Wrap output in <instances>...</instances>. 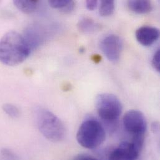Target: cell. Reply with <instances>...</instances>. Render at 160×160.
<instances>
[{"mask_svg":"<svg viewBox=\"0 0 160 160\" xmlns=\"http://www.w3.org/2000/svg\"><path fill=\"white\" fill-rule=\"evenodd\" d=\"M31 48L25 38L11 31L0 39V62L8 66H18L29 56Z\"/></svg>","mask_w":160,"mask_h":160,"instance_id":"cell-1","label":"cell"},{"mask_svg":"<svg viewBox=\"0 0 160 160\" xmlns=\"http://www.w3.org/2000/svg\"><path fill=\"white\" fill-rule=\"evenodd\" d=\"M36 122L39 132L48 140L59 142L66 137L64 123L55 114L44 108H38L35 112Z\"/></svg>","mask_w":160,"mask_h":160,"instance_id":"cell-2","label":"cell"},{"mask_svg":"<svg viewBox=\"0 0 160 160\" xmlns=\"http://www.w3.org/2000/svg\"><path fill=\"white\" fill-rule=\"evenodd\" d=\"M106 137L105 130L98 120L89 118L80 125L77 133V141L81 147L87 149H95L100 146Z\"/></svg>","mask_w":160,"mask_h":160,"instance_id":"cell-3","label":"cell"},{"mask_svg":"<svg viewBox=\"0 0 160 160\" xmlns=\"http://www.w3.org/2000/svg\"><path fill=\"white\" fill-rule=\"evenodd\" d=\"M95 108L99 117L104 121H116L121 115L123 110L122 102L113 94L100 93L95 98Z\"/></svg>","mask_w":160,"mask_h":160,"instance_id":"cell-4","label":"cell"},{"mask_svg":"<svg viewBox=\"0 0 160 160\" xmlns=\"http://www.w3.org/2000/svg\"><path fill=\"white\" fill-rule=\"evenodd\" d=\"M123 124L126 131L135 137H145L147 123L143 113L137 110L126 112L123 118Z\"/></svg>","mask_w":160,"mask_h":160,"instance_id":"cell-5","label":"cell"},{"mask_svg":"<svg viewBox=\"0 0 160 160\" xmlns=\"http://www.w3.org/2000/svg\"><path fill=\"white\" fill-rule=\"evenodd\" d=\"M123 41L117 35L110 34L105 37L100 43V48L107 59L113 62H118L123 50Z\"/></svg>","mask_w":160,"mask_h":160,"instance_id":"cell-6","label":"cell"},{"mask_svg":"<svg viewBox=\"0 0 160 160\" xmlns=\"http://www.w3.org/2000/svg\"><path fill=\"white\" fill-rule=\"evenodd\" d=\"M142 148L133 142H123L109 155L108 160H137Z\"/></svg>","mask_w":160,"mask_h":160,"instance_id":"cell-7","label":"cell"},{"mask_svg":"<svg viewBox=\"0 0 160 160\" xmlns=\"http://www.w3.org/2000/svg\"><path fill=\"white\" fill-rule=\"evenodd\" d=\"M135 37L140 44L145 47H149L158 39L160 31L155 27L144 26L139 28L136 31Z\"/></svg>","mask_w":160,"mask_h":160,"instance_id":"cell-8","label":"cell"},{"mask_svg":"<svg viewBox=\"0 0 160 160\" xmlns=\"http://www.w3.org/2000/svg\"><path fill=\"white\" fill-rule=\"evenodd\" d=\"M127 4L129 9L137 14L148 13L153 8L152 2L148 0H131Z\"/></svg>","mask_w":160,"mask_h":160,"instance_id":"cell-9","label":"cell"},{"mask_svg":"<svg viewBox=\"0 0 160 160\" xmlns=\"http://www.w3.org/2000/svg\"><path fill=\"white\" fill-rule=\"evenodd\" d=\"M49 6L61 12L68 14L72 12L75 8V2L70 0H50L48 1Z\"/></svg>","mask_w":160,"mask_h":160,"instance_id":"cell-10","label":"cell"},{"mask_svg":"<svg viewBox=\"0 0 160 160\" xmlns=\"http://www.w3.org/2000/svg\"><path fill=\"white\" fill-rule=\"evenodd\" d=\"M13 3L21 12L30 14L36 10L39 1L35 0H16L13 1Z\"/></svg>","mask_w":160,"mask_h":160,"instance_id":"cell-11","label":"cell"},{"mask_svg":"<svg viewBox=\"0 0 160 160\" xmlns=\"http://www.w3.org/2000/svg\"><path fill=\"white\" fill-rule=\"evenodd\" d=\"M78 27L79 31L83 33H91L97 29L98 25L91 19L83 18L79 20Z\"/></svg>","mask_w":160,"mask_h":160,"instance_id":"cell-12","label":"cell"},{"mask_svg":"<svg viewBox=\"0 0 160 160\" xmlns=\"http://www.w3.org/2000/svg\"><path fill=\"white\" fill-rule=\"evenodd\" d=\"M115 9V2L113 0H102L100 3L99 14L102 17L111 16Z\"/></svg>","mask_w":160,"mask_h":160,"instance_id":"cell-13","label":"cell"},{"mask_svg":"<svg viewBox=\"0 0 160 160\" xmlns=\"http://www.w3.org/2000/svg\"><path fill=\"white\" fill-rule=\"evenodd\" d=\"M2 110L6 115L12 118H18L20 115L19 108L11 103H6L2 106Z\"/></svg>","mask_w":160,"mask_h":160,"instance_id":"cell-14","label":"cell"},{"mask_svg":"<svg viewBox=\"0 0 160 160\" xmlns=\"http://www.w3.org/2000/svg\"><path fill=\"white\" fill-rule=\"evenodd\" d=\"M2 160H19L18 156L9 149L4 148L1 152Z\"/></svg>","mask_w":160,"mask_h":160,"instance_id":"cell-15","label":"cell"},{"mask_svg":"<svg viewBox=\"0 0 160 160\" xmlns=\"http://www.w3.org/2000/svg\"><path fill=\"white\" fill-rule=\"evenodd\" d=\"M152 66L154 69L157 71L160 72V50L158 49L153 55L152 58Z\"/></svg>","mask_w":160,"mask_h":160,"instance_id":"cell-16","label":"cell"},{"mask_svg":"<svg viewBox=\"0 0 160 160\" xmlns=\"http://www.w3.org/2000/svg\"><path fill=\"white\" fill-rule=\"evenodd\" d=\"M85 5L88 10L93 11L97 7L98 1L96 0H87L85 2Z\"/></svg>","mask_w":160,"mask_h":160,"instance_id":"cell-17","label":"cell"},{"mask_svg":"<svg viewBox=\"0 0 160 160\" xmlns=\"http://www.w3.org/2000/svg\"><path fill=\"white\" fill-rule=\"evenodd\" d=\"M75 160H100L98 158L93 157L92 156L85 155V154H82L79 155L75 158Z\"/></svg>","mask_w":160,"mask_h":160,"instance_id":"cell-18","label":"cell"}]
</instances>
